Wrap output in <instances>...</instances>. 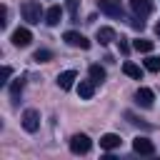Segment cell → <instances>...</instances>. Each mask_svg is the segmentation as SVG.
<instances>
[{
	"label": "cell",
	"mask_w": 160,
	"mask_h": 160,
	"mask_svg": "<svg viewBox=\"0 0 160 160\" xmlns=\"http://www.w3.org/2000/svg\"><path fill=\"white\" fill-rule=\"evenodd\" d=\"M20 12H22V18H25L30 25H38V22L42 20V8H40L38 0H25V2L20 5Z\"/></svg>",
	"instance_id": "6da1fadb"
},
{
	"label": "cell",
	"mask_w": 160,
	"mask_h": 160,
	"mask_svg": "<svg viewBox=\"0 0 160 160\" xmlns=\"http://www.w3.org/2000/svg\"><path fill=\"white\" fill-rule=\"evenodd\" d=\"M90 148H92V140L88 135H82V132H78V135L70 138V150L75 155H85V152H90Z\"/></svg>",
	"instance_id": "7a4b0ae2"
},
{
	"label": "cell",
	"mask_w": 160,
	"mask_h": 160,
	"mask_svg": "<svg viewBox=\"0 0 160 160\" xmlns=\"http://www.w3.org/2000/svg\"><path fill=\"white\" fill-rule=\"evenodd\" d=\"M62 38H65V42H68L70 48H80V50H88V48H90V40H88L85 35L75 32V30H68Z\"/></svg>",
	"instance_id": "3957f363"
},
{
	"label": "cell",
	"mask_w": 160,
	"mask_h": 160,
	"mask_svg": "<svg viewBox=\"0 0 160 160\" xmlns=\"http://www.w3.org/2000/svg\"><path fill=\"white\" fill-rule=\"evenodd\" d=\"M98 8H100V12H105L110 18H122L120 0H98Z\"/></svg>",
	"instance_id": "277c9868"
},
{
	"label": "cell",
	"mask_w": 160,
	"mask_h": 160,
	"mask_svg": "<svg viewBox=\"0 0 160 160\" xmlns=\"http://www.w3.org/2000/svg\"><path fill=\"white\" fill-rule=\"evenodd\" d=\"M30 40H32V32H30L28 28H18V30L12 32V45H15V48H28Z\"/></svg>",
	"instance_id": "5b68a950"
},
{
	"label": "cell",
	"mask_w": 160,
	"mask_h": 160,
	"mask_svg": "<svg viewBox=\"0 0 160 160\" xmlns=\"http://www.w3.org/2000/svg\"><path fill=\"white\" fill-rule=\"evenodd\" d=\"M22 128H25L28 132H35V130L40 128V115H38L35 110H25V112H22Z\"/></svg>",
	"instance_id": "8992f818"
},
{
	"label": "cell",
	"mask_w": 160,
	"mask_h": 160,
	"mask_svg": "<svg viewBox=\"0 0 160 160\" xmlns=\"http://www.w3.org/2000/svg\"><path fill=\"white\" fill-rule=\"evenodd\" d=\"M132 150H135L138 155H152V152H155V145H152V140H148V138H135V140H132Z\"/></svg>",
	"instance_id": "52a82bcc"
},
{
	"label": "cell",
	"mask_w": 160,
	"mask_h": 160,
	"mask_svg": "<svg viewBox=\"0 0 160 160\" xmlns=\"http://www.w3.org/2000/svg\"><path fill=\"white\" fill-rule=\"evenodd\" d=\"M130 8H132V12L138 18H148L152 12V2L150 0H130Z\"/></svg>",
	"instance_id": "ba28073f"
},
{
	"label": "cell",
	"mask_w": 160,
	"mask_h": 160,
	"mask_svg": "<svg viewBox=\"0 0 160 160\" xmlns=\"http://www.w3.org/2000/svg\"><path fill=\"white\" fill-rule=\"evenodd\" d=\"M152 100H155V95H152L150 88H138V92H135V102H138V105L152 108Z\"/></svg>",
	"instance_id": "9c48e42d"
},
{
	"label": "cell",
	"mask_w": 160,
	"mask_h": 160,
	"mask_svg": "<svg viewBox=\"0 0 160 160\" xmlns=\"http://www.w3.org/2000/svg\"><path fill=\"white\" fill-rule=\"evenodd\" d=\"M75 80H78V72H75V70H65V72L58 75V88H60V90H70Z\"/></svg>",
	"instance_id": "30bf717a"
},
{
	"label": "cell",
	"mask_w": 160,
	"mask_h": 160,
	"mask_svg": "<svg viewBox=\"0 0 160 160\" xmlns=\"http://www.w3.org/2000/svg\"><path fill=\"white\" fill-rule=\"evenodd\" d=\"M120 135H115V132H105L102 138H100V148H105V150H115V148H120Z\"/></svg>",
	"instance_id": "8fae6325"
},
{
	"label": "cell",
	"mask_w": 160,
	"mask_h": 160,
	"mask_svg": "<svg viewBox=\"0 0 160 160\" xmlns=\"http://www.w3.org/2000/svg\"><path fill=\"white\" fill-rule=\"evenodd\" d=\"M60 20H62V8H60V5H52V8L45 12V22H48L50 28H55Z\"/></svg>",
	"instance_id": "7c38bea8"
},
{
	"label": "cell",
	"mask_w": 160,
	"mask_h": 160,
	"mask_svg": "<svg viewBox=\"0 0 160 160\" xmlns=\"http://www.w3.org/2000/svg\"><path fill=\"white\" fill-rule=\"evenodd\" d=\"M95 40H98L100 45H110V42L115 40V30H112V28H98Z\"/></svg>",
	"instance_id": "4fadbf2b"
},
{
	"label": "cell",
	"mask_w": 160,
	"mask_h": 160,
	"mask_svg": "<svg viewBox=\"0 0 160 160\" xmlns=\"http://www.w3.org/2000/svg\"><path fill=\"white\" fill-rule=\"evenodd\" d=\"M78 92H80L82 100H90V98L95 95V82H92V80H80V82H78Z\"/></svg>",
	"instance_id": "5bb4252c"
},
{
	"label": "cell",
	"mask_w": 160,
	"mask_h": 160,
	"mask_svg": "<svg viewBox=\"0 0 160 160\" xmlns=\"http://www.w3.org/2000/svg\"><path fill=\"white\" fill-rule=\"evenodd\" d=\"M122 72H125L128 78H132V80H142V68L135 65V62H130V60L122 65Z\"/></svg>",
	"instance_id": "9a60e30c"
},
{
	"label": "cell",
	"mask_w": 160,
	"mask_h": 160,
	"mask_svg": "<svg viewBox=\"0 0 160 160\" xmlns=\"http://www.w3.org/2000/svg\"><path fill=\"white\" fill-rule=\"evenodd\" d=\"M132 48H135L138 52H152L155 42H152V40H145V38H140V40H132Z\"/></svg>",
	"instance_id": "2e32d148"
},
{
	"label": "cell",
	"mask_w": 160,
	"mask_h": 160,
	"mask_svg": "<svg viewBox=\"0 0 160 160\" xmlns=\"http://www.w3.org/2000/svg\"><path fill=\"white\" fill-rule=\"evenodd\" d=\"M22 85H25V78H15V80H12V85H10V98H12V102H18L20 92H22Z\"/></svg>",
	"instance_id": "e0dca14e"
},
{
	"label": "cell",
	"mask_w": 160,
	"mask_h": 160,
	"mask_svg": "<svg viewBox=\"0 0 160 160\" xmlns=\"http://www.w3.org/2000/svg\"><path fill=\"white\" fill-rule=\"evenodd\" d=\"M90 80H92V82H102V80H105V68L90 65Z\"/></svg>",
	"instance_id": "ac0fdd59"
},
{
	"label": "cell",
	"mask_w": 160,
	"mask_h": 160,
	"mask_svg": "<svg viewBox=\"0 0 160 160\" xmlns=\"http://www.w3.org/2000/svg\"><path fill=\"white\" fill-rule=\"evenodd\" d=\"M145 70L160 72V58H158V55H148V58H145Z\"/></svg>",
	"instance_id": "d6986e66"
},
{
	"label": "cell",
	"mask_w": 160,
	"mask_h": 160,
	"mask_svg": "<svg viewBox=\"0 0 160 160\" xmlns=\"http://www.w3.org/2000/svg\"><path fill=\"white\" fill-rule=\"evenodd\" d=\"M32 60H35V62H50V60H52V52H50V50H35Z\"/></svg>",
	"instance_id": "ffe728a7"
},
{
	"label": "cell",
	"mask_w": 160,
	"mask_h": 160,
	"mask_svg": "<svg viewBox=\"0 0 160 160\" xmlns=\"http://www.w3.org/2000/svg\"><path fill=\"white\" fill-rule=\"evenodd\" d=\"M78 2H80V0H65V8H68V12H70V20H72V22L78 20Z\"/></svg>",
	"instance_id": "44dd1931"
},
{
	"label": "cell",
	"mask_w": 160,
	"mask_h": 160,
	"mask_svg": "<svg viewBox=\"0 0 160 160\" xmlns=\"http://www.w3.org/2000/svg\"><path fill=\"white\" fill-rule=\"evenodd\" d=\"M0 25H2V28L8 25V8H5V5L0 8Z\"/></svg>",
	"instance_id": "7402d4cb"
},
{
	"label": "cell",
	"mask_w": 160,
	"mask_h": 160,
	"mask_svg": "<svg viewBox=\"0 0 160 160\" xmlns=\"http://www.w3.org/2000/svg\"><path fill=\"white\" fill-rule=\"evenodd\" d=\"M120 52H122V55H128V52H130V45H128L125 40H120Z\"/></svg>",
	"instance_id": "603a6c76"
},
{
	"label": "cell",
	"mask_w": 160,
	"mask_h": 160,
	"mask_svg": "<svg viewBox=\"0 0 160 160\" xmlns=\"http://www.w3.org/2000/svg\"><path fill=\"white\" fill-rule=\"evenodd\" d=\"M2 75H5V80H2V82H8V78H10V75H12V70H10V68H8V65H5V70H2Z\"/></svg>",
	"instance_id": "cb8c5ba5"
},
{
	"label": "cell",
	"mask_w": 160,
	"mask_h": 160,
	"mask_svg": "<svg viewBox=\"0 0 160 160\" xmlns=\"http://www.w3.org/2000/svg\"><path fill=\"white\" fill-rule=\"evenodd\" d=\"M155 35H158V38H160V20H158V22H155Z\"/></svg>",
	"instance_id": "d4e9b609"
}]
</instances>
